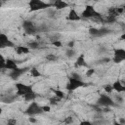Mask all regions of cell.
Instances as JSON below:
<instances>
[{"label": "cell", "mask_w": 125, "mask_h": 125, "mask_svg": "<svg viewBox=\"0 0 125 125\" xmlns=\"http://www.w3.org/2000/svg\"><path fill=\"white\" fill-rule=\"evenodd\" d=\"M28 7L30 12H36V11H41L45 9H50L52 8V4L44 2L43 0H29Z\"/></svg>", "instance_id": "6da1fadb"}, {"label": "cell", "mask_w": 125, "mask_h": 125, "mask_svg": "<svg viewBox=\"0 0 125 125\" xmlns=\"http://www.w3.org/2000/svg\"><path fill=\"white\" fill-rule=\"evenodd\" d=\"M81 17L84 19H96L99 21H101V20L103 21L101 14L98 11H96V9L92 5H87L85 7V9L83 10V12L81 14Z\"/></svg>", "instance_id": "7a4b0ae2"}, {"label": "cell", "mask_w": 125, "mask_h": 125, "mask_svg": "<svg viewBox=\"0 0 125 125\" xmlns=\"http://www.w3.org/2000/svg\"><path fill=\"white\" fill-rule=\"evenodd\" d=\"M84 86H86V83L83 82L82 79H77L75 77L70 76L68 78L67 84L65 85V88H66L67 91L72 92V91H74V90H76V89H78L80 87H84Z\"/></svg>", "instance_id": "3957f363"}, {"label": "cell", "mask_w": 125, "mask_h": 125, "mask_svg": "<svg viewBox=\"0 0 125 125\" xmlns=\"http://www.w3.org/2000/svg\"><path fill=\"white\" fill-rule=\"evenodd\" d=\"M97 104L101 105V106H115L116 105V102L111 98L109 97V95H106V94H101L99 99L97 100Z\"/></svg>", "instance_id": "277c9868"}, {"label": "cell", "mask_w": 125, "mask_h": 125, "mask_svg": "<svg viewBox=\"0 0 125 125\" xmlns=\"http://www.w3.org/2000/svg\"><path fill=\"white\" fill-rule=\"evenodd\" d=\"M43 109H42V105H39L36 102H31V104L27 106L26 110H25V113L28 115V116H35V115H38V114H41L43 113Z\"/></svg>", "instance_id": "5b68a950"}, {"label": "cell", "mask_w": 125, "mask_h": 125, "mask_svg": "<svg viewBox=\"0 0 125 125\" xmlns=\"http://www.w3.org/2000/svg\"><path fill=\"white\" fill-rule=\"evenodd\" d=\"M15 87H16V94L18 97H23L25 96L26 94H28L29 92L33 91L32 87L29 86V85H25L23 83H16L15 84Z\"/></svg>", "instance_id": "8992f818"}, {"label": "cell", "mask_w": 125, "mask_h": 125, "mask_svg": "<svg viewBox=\"0 0 125 125\" xmlns=\"http://www.w3.org/2000/svg\"><path fill=\"white\" fill-rule=\"evenodd\" d=\"M22 28H23L24 32L28 35H35L38 32L37 26L31 21H24L22 22Z\"/></svg>", "instance_id": "52a82bcc"}, {"label": "cell", "mask_w": 125, "mask_h": 125, "mask_svg": "<svg viewBox=\"0 0 125 125\" xmlns=\"http://www.w3.org/2000/svg\"><path fill=\"white\" fill-rule=\"evenodd\" d=\"M112 61L114 63H120L125 61V49L115 48L113 49V58Z\"/></svg>", "instance_id": "ba28073f"}, {"label": "cell", "mask_w": 125, "mask_h": 125, "mask_svg": "<svg viewBox=\"0 0 125 125\" xmlns=\"http://www.w3.org/2000/svg\"><path fill=\"white\" fill-rule=\"evenodd\" d=\"M29 69H30V67H27V66L26 67H18V68L13 69V70H11L9 72V77L12 78L13 80H16L19 77H21L23 73H25L27 70H29Z\"/></svg>", "instance_id": "9c48e42d"}, {"label": "cell", "mask_w": 125, "mask_h": 125, "mask_svg": "<svg viewBox=\"0 0 125 125\" xmlns=\"http://www.w3.org/2000/svg\"><path fill=\"white\" fill-rule=\"evenodd\" d=\"M15 44L14 42H12L8 36L4 33H1L0 34V48H6V47H14Z\"/></svg>", "instance_id": "30bf717a"}, {"label": "cell", "mask_w": 125, "mask_h": 125, "mask_svg": "<svg viewBox=\"0 0 125 125\" xmlns=\"http://www.w3.org/2000/svg\"><path fill=\"white\" fill-rule=\"evenodd\" d=\"M81 19H82V17L79 16L78 13L74 9H70V11L68 12L67 17H66V20H68L70 21H80Z\"/></svg>", "instance_id": "8fae6325"}, {"label": "cell", "mask_w": 125, "mask_h": 125, "mask_svg": "<svg viewBox=\"0 0 125 125\" xmlns=\"http://www.w3.org/2000/svg\"><path fill=\"white\" fill-rule=\"evenodd\" d=\"M52 7H54L55 10H62L68 7V4L63 0H56L52 3Z\"/></svg>", "instance_id": "7c38bea8"}, {"label": "cell", "mask_w": 125, "mask_h": 125, "mask_svg": "<svg viewBox=\"0 0 125 125\" xmlns=\"http://www.w3.org/2000/svg\"><path fill=\"white\" fill-rule=\"evenodd\" d=\"M17 97H18L17 94H7L1 97V101L5 104H12L16 101Z\"/></svg>", "instance_id": "4fadbf2b"}, {"label": "cell", "mask_w": 125, "mask_h": 125, "mask_svg": "<svg viewBox=\"0 0 125 125\" xmlns=\"http://www.w3.org/2000/svg\"><path fill=\"white\" fill-rule=\"evenodd\" d=\"M112 88H113V91H115L117 93H123V92H125V85L121 81H119V80L113 82Z\"/></svg>", "instance_id": "5bb4252c"}, {"label": "cell", "mask_w": 125, "mask_h": 125, "mask_svg": "<svg viewBox=\"0 0 125 125\" xmlns=\"http://www.w3.org/2000/svg\"><path fill=\"white\" fill-rule=\"evenodd\" d=\"M18 67H19V66H18L17 62H16L14 60H12V59H7V60H6L4 69L13 70V69H16V68H18Z\"/></svg>", "instance_id": "9a60e30c"}, {"label": "cell", "mask_w": 125, "mask_h": 125, "mask_svg": "<svg viewBox=\"0 0 125 125\" xmlns=\"http://www.w3.org/2000/svg\"><path fill=\"white\" fill-rule=\"evenodd\" d=\"M85 65H87L86 61H85V56L83 54H81L76 59V62L74 63V66L75 67H81V66H85Z\"/></svg>", "instance_id": "2e32d148"}, {"label": "cell", "mask_w": 125, "mask_h": 125, "mask_svg": "<svg viewBox=\"0 0 125 125\" xmlns=\"http://www.w3.org/2000/svg\"><path fill=\"white\" fill-rule=\"evenodd\" d=\"M15 51L18 55H24V54H28L30 49L29 47H24V46H17L15 47Z\"/></svg>", "instance_id": "e0dca14e"}, {"label": "cell", "mask_w": 125, "mask_h": 125, "mask_svg": "<svg viewBox=\"0 0 125 125\" xmlns=\"http://www.w3.org/2000/svg\"><path fill=\"white\" fill-rule=\"evenodd\" d=\"M25 101H27V102H32V101H34L36 98H37V94L34 92V91H31V92H29L28 94H26L25 96H23L22 97Z\"/></svg>", "instance_id": "ac0fdd59"}, {"label": "cell", "mask_w": 125, "mask_h": 125, "mask_svg": "<svg viewBox=\"0 0 125 125\" xmlns=\"http://www.w3.org/2000/svg\"><path fill=\"white\" fill-rule=\"evenodd\" d=\"M29 72H30V75H31L32 77H34V78H36V77H40V76L42 75L41 72H40L36 67H30Z\"/></svg>", "instance_id": "d6986e66"}, {"label": "cell", "mask_w": 125, "mask_h": 125, "mask_svg": "<svg viewBox=\"0 0 125 125\" xmlns=\"http://www.w3.org/2000/svg\"><path fill=\"white\" fill-rule=\"evenodd\" d=\"M75 55H76V52H75V50H74L73 48H68V49L65 51V56H66V58H68V59H72Z\"/></svg>", "instance_id": "ffe728a7"}, {"label": "cell", "mask_w": 125, "mask_h": 125, "mask_svg": "<svg viewBox=\"0 0 125 125\" xmlns=\"http://www.w3.org/2000/svg\"><path fill=\"white\" fill-rule=\"evenodd\" d=\"M89 33L91 36H94V37H100V31H99V28H96V27H91L89 29Z\"/></svg>", "instance_id": "44dd1931"}, {"label": "cell", "mask_w": 125, "mask_h": 125, "mask_svg": "<svg viewBox=\"0 0 125 125\" xmlns=\"http://www.w3.org/2000/svg\"><path fill=\"white\" fill-rule=\"evenodd\" d=\"M99 31H100V37L105 36V35L110 33V30L106 27H101V28H99Z\"/></svg>", "instance_id": "7402d4cb"}, {"label": "cell", "mask_w": 125, "mask_h": 125, "mask_svg": "<svg viewBox=\"0 0 125 125\" xmlns=\"http://www.w3.org/2000/svg\"><path fill=\"white\" fill-rule=\"evenodd\" d=\"M27 46L29 47V49L35 50V49H38L39 48V43H38V41H31V42L28 43Z\"/></svg>", "instance_id": "603a6c76"}, {"label": "cell", "mask_w": 125, "mask_h": 125, "mask_svg": "<svg viewBox=\"0 0 125 125\" xmlns=\"http://www.w3.org/2000/svg\"><path fill=\"white\" fill-rule=\"evenodd\" d=\"M53 92H54L55 96L58 97V98H60L61 100L63 99V98L65 97V94H64L62 91H61V90H53Z\"/></svg>", "instance_id": "cb8c5ba5"}, {"label": "cell", "mask_w": 125, "mask_h": 125, "mask_svg": "<svg viewBox=\"0 0 125 125\" xmlns=\"http://www.w3.org/2000/svg\"><path fill=\"white\" fill-rule=\"evenodd\" d=\"M55 97H56V96H55ZM60 101H61V99L58 98V97H56V98H50V99H49L50 104H53V105H57Z\"/></svg>", "instance_id": "d4e9b609"}, {"label": "cell", "mask_w": 125, "mask_h": 125, "mask_svg": "<svg viewBox=\"0 0 125 125\" xmlns=\"http://www.w3.org/2000/svg\"><path fill=\"white\" fill-rule=\"evenodd\" d=\"M104 90L106 94H110L112 91H113V88H112V85H109V84H106L104 86Z\"/></svg>", "instance_id": "484cf974"}, {"label": "cell", "mask_w": 125, "mask_h": 125, "mask_svg": "<svg viewBox=\"0 0 125 125\" xmlns=\"http://www.w3.org/2000/svg\"><path fill=\"white\" fill-rule=\"evenodd\" d=\"M37 28H38V32H46L48 30V26L45 24H41V25L37 26Z\"/></svg>", "instance_id": "4316f807"}, {"label": "cell", "mask_w": 125, "mask_h": 125, "mask_svg": "<svg viewBox=\"0 0 125 125\" xmlns=\"http://www.w3.org/2000/svg\"><path fill=\"white\" fill-rule=\"evenodd\" d=\"M46 59H47V61H50V62H55V61L57 60V57H56L54 54H48V55L46 56Z\"/></svg>", "instance_id": "83f0119b"}, {"label": "cell", "mask_w": 125, "mask_h": 125, "mask_svg": "<svg viewBox=\"0 0 125 125\" xmlns=\"http://www.w3.org/2000/svg\"><path fill=\"white\" fill-rule=\"evenodd\" d=\"M94 73H95V69H94V68H89V69L86 71V76L90 77V76H92Z\"/></svg>", "instance_id": "f1b7e54d"}, {"label": "cell", "mask_w": 125, "mask_h": 125, "mask_svg": "<svg viewBox=\"0 0 125 125\" xmlns=\"http://www.w3.org/2000/svg\"><path fill=\"white\" fill-rule=\"evenodd\" d=\"M114 101H115L116 103L121 104V103L123 102V98H122L120 95H116V96H115V98H114Z\"/></svg>", "instance_id": "f546056e"}, {"label": "cell", "mask_w": 125, "mask_h": 125, "mask_svg": "<svg viewBox=\"0 0 125 125\" xmlns=\"http://www.w3.org/2000/svg\"><path fill=\"white\" fill-rule=\"evenodd\" d=\"M52 44H53L55 47H61V46H62V42H61L60 40H58V39L55 40V41H53Z\"/></svg>", "instance_id": "4dcf8cb0"}, {"label": "cell", "mask_w": 125, "mask_h": 125, "mask_svg": "<svg viewBox=\"0 0 125 125\" xmlns=\"http://www.w3.org/2000/svg\"><path fill=\"white\" fill-rule=\"evenodd\" d=\"M42 109L44 112H50L51 111V106L50 105H42Z\"/></svg>", "instance_id": "1f68e13d"}, {"label": "cell", "mask_w": 125, "mask_h": 125, "mask_svg": "<svg viewBox=\"0 0 125 125\" xmlns=\"http://www.w3.org/2000/svg\"><path fill=\"white\" fill-rule=\"evenodd\" d=\"M63 122H64V123H66V124H70V123H72V122H73V119H72V117L68 116V117H66V118H65V120H64Z\"/></svg>", "instance_id": "d6a6232c"}, {"label": "cell", "mask_w": 125, "mask_h": 125, "mask_svg": "<svg viewBox=\"0 0 125 125\" xmlns=\"http://www.w3.org/2000/svg\"><path fill=\"white\" fill-rule=\"evenodd\" d=\"M28 120H29V122H31V123H36V122H37V120H36L33 116H29V117H28Z\"/></svg>", "instance_id": "836d02e7"}, {"label": "cell", "mask_w": 125, "mask_h": 125, "mask_svg": "<svg viewBox=\"0 0 125 125\" xmlns=\"http://www.w3.org/2000/svg\"><path fill=\"white\" fill-rule=\"evenodd\" d=\"M72 77H75V78H77V79H82L81 78V76H80V74H78V73H76V72H74V73H72V75H71Z\"/></svg>", "instance_id": "e575fe53"}, {"label": "cell", "mask_w": 125, "mask_h": 125, "mask_svg": "<svg viewBox=\"0 0 125 125\" xmlns=\"http://www.w3.org/2000/svg\"><path fill=\"white\" fill-rule=\"evenodd\" d=\"M16 123H17L16 119H9L8 120V124H16Z\"/></svg>", "instance_id": "d590c367"}, {"label": "cell", "mask_w": 125, "mask_h": 125, "mask_svg": "<svg viewBox=\"0 0 125 125\" xmlns=\"http://www.w3.org/2000/svg\"><path fill=\"white\" fill-rule=\"evenodd\" d=\"M73 46H74V41L68 42V48H73Z\"/></svg>", "instance_id": "8d00e7d4"}, {"label": "cell", "mask_w": 125, "mask_h": 125, "mask_svg": "<svg viewBox=\"0 0 125 125\" xmlns=\"http://www.w3.org/2000/svg\"><path fill=\"white\" fill-rule=\"evenodd\" d=\"M119 123H121V124H125V119H124L123 117H120V118H119Z\"/></svg>", "instance_id": "74e56055"}, {"label": "cell", "mask_w": 125, "mask_h": 125, "mask_svg": "<svg viewBox=\"0 0 125 125\" xmlns=\"http://www.w3.org/2000/svg\"><path fill=\"white\" fill-rule=\"evenodd\" d=\"M80 124H88V125H91L92 122H90V121H82Z\"/></svg>", "instance_id": "f35d334b"}, {"label": "cell", "mask_w": 125, "mask_h": 125, "mask_svg": "<svg viewBox=\"0 0 125 125\" xmlns=\"http://www.w3.org/2000/svg\"><path fill=\"white\" fill-rule=\"evenodd\" d=\"M120 39H121V40H125V32H124V33H123V34L121 35V37H120Z\"/></svg>", "instance_id": "ab89813d"}, {"label": "cell", "mask_w": 125, "mask_h": 125, "mask_svg": "<svg viewBox=\"0 0 125 125\" xmlns=\"http://www.w3.org/2000/svg\"><path fill=\"white\" fill-rule=\"evenodd\" d=\"M6 1H8V0H1V2H2V3H5Z\"/></svg>", "instance_id": "60d3db41"}, {"label": "cell", "mask_w": 125, "mask_h": 125, "mask_svg": "<svg viewBox=\"0 0 125 125\" xmlns=\"http://www.w3.org/2000/svg\"><path fill=\"white\" fill-rule=\"evenodd\" d=\"M54 1H56V0H50V3H51V4H52V3H53V2H54Z\"/></svg>", "instance_id": "b9f144b4"}, {"label": "cell", "mask_w": 125, "mask_h": 125, "mask_svg": "<svg viewBox=\"0 0 125 125\" xmlns=\"http://www.w3.org/2000/svg\"><path fill=\"white\" fill-rule=\"evenodd\" d=\"M94 1H100V0H94Z\"/></svg>", "instance_id": "7bdbcfd3"}]
</instances>
